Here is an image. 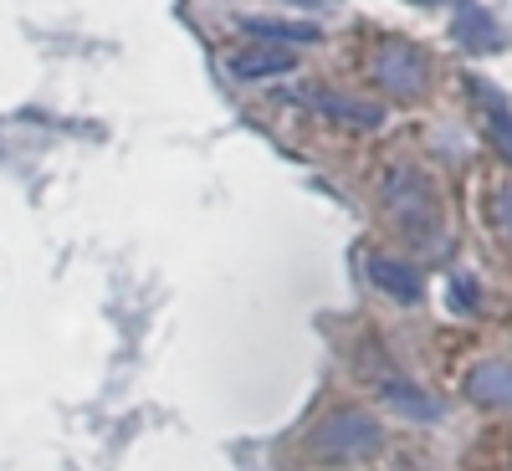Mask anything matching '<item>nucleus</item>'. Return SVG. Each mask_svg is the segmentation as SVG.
<instances>
[{
  "label": "nucleus",
  "instance_id": "f257e3e1",
  "mask_svg": "<svg viewBox=\"0 0 512 471\" xmlns=\"http://www.w3.org/2000/svg\"><path fill=\"white\" fill-rule=\"evenodd\" d=\"M384 205H390L395 226L410 236V241H425L436 246L441 241V210H436V195H431V180L420 169H390L384 175Z\"/></svg>",
  "mask_w": 512,
  "mask_h": 471
},
{
  "label": "nucleus",
  "instance_id": "f03ea898",
  "mask_svg": "<svg viewBox=\"0 0 512 471\" xmlns=\"http://www.w3.org/2000/svg\"><path fill=\"white\" fill-rule=\"evenodd\" d=\"M379 425L374 415L364 410H333L328 420L313 425V456L323 461H359V456H374L379 451Z\"/></svg>",
  "mask_w": 512,
  "mask_h": 471
},
{
  "label": "nucleus",
  "instance_id": "7ed1b4c3",
  "mask_svg": "<svg viewBox=\"0 0 512 471\" xmlns=\"http://www.w3.org/2000/svg\"><path fill=\"white\" fill-rule=\"evenodd\" d=\"M287 98L308 103L313 113H323V118H333V123H349V128H379V123H384L379 108L354 103V98H344V93H328V88H292Z\"/></svg>",
  "mask_w": 512,
  "mask_h": 471
},
{
  "label": "nucleus",
  "instance_id": "20e7f679",
  "mask_svg": "<svg viewBox=\"0 0 512 471\" xmlns=\"http://www.w3.org/2000/svg\"><path fill=\"white\" fill-rule=\"evenodd\" d=\"M374 77L384 82L390 93H415L420 88V52L415 47H405V41H390V47H379V57H374Z\"/></svg>",
  "mask_w": 512,
  "mask_h": 471
},
{
  "label": "nucleus",
  "instance_id": "39448f33",
  "mask_svg": "<svg viewBox=\"0 0 512 471\" xmlns=\"http://www.w3.org/2000/svg\"><path fill=\"white\" fill-rule=\"evenodd\" d=\"M369 282L379 292H390L395 303H420V272L410 262H395V256H369Z\"/></svg>",
  "mask_w": 512,
  "mask_h": 471
},
{
  "label": "nucleus",
  "instance_id": "423d86ee",
  "mask_svg": "<svg viewBox=\"0 0 512 471\" xmlns=\"http://www.w3.org/2000/svg\"><path fill=\"white\" fill-rule=\"evenodd\" d=\"M466 395L477 405H512V364L507 359H487L466 374Z\"/></svg>",
  "mask_w": 512,
  "mask_h": 471
},
{
  "label": "nucleus",
  "instance_id": "0eeeda50",
  "mask_svg": "<svg viewBox=\"0 0 512 471\" xmlns=\"http://www.w3.org/2000/svg\"><path fill=\"white\" fill-rule=\"evenodd\" d=\"M241 31L251 36V41H267V47H313L318 41V26H303V21H267V16H246L241 21Z\"/></svg>",
  "mask_w": 512,
  "mask_h": 471
},
{
  "label": "nucleus",
  "instance_id": "6e6552de",
  "mask_svg": "<svg viewBox=\"0 0 512 471\" xmlns=\"http://www.w3.org/2000/svg\"><path fill=\"white\" fill-rule=\"evenodd\" d=\"M472 98L482 103V118H487V134H492V144L512 159V108H507V98L502 93H492L482 77H472Z\"/></svg>",
  "mask_w": 512,
  "mask_h": 471
},
{
  "label": "nucleus",
  "instance_id": "1a4fd4ad",
  "mask_svg": "<svg viewBox=\"0 0 512 471\" xmlns=\"http://www.w3.org/2000/svg\"><path fill=\"white\" fill-rule=\"evenodd\" d=\"M292 67H297V62H292L287 47H251V52H236V57H231V72L246 77V82L282 77V72H292Z\"/></svg>",
  "mask_w": 512,
  "mask_h": 471
},
{
  "label": "nucleus",
  "instance_id": "9d476101",
  "mask_svg": "<svg viewBox=\"0 0 512 471\" xmlns=\"http://www.w3.org/2000/svg\"><path fill=\"white\" fill-rule=\"evenodd\" d=\"M379 395H384V405H395V410H405L415 420H436L441 415V405L425 395V390H415V384H405V379H384Z\"/></svg>",
  "mask_w": 512,
  "mask_h": 471
},
{
  "label": "nucleus",
  "instance_id": "9b49d317",
  "mask_svg": "<svg viewBox=\"0 0 512 471\" xmlns=\"http://www.w3.org/2000/svg\"><path fill=\"white\" fill-rule=\"evenodd\" d=\"M456 41H461V47H472V52H497L502 47V31L492 26V16L487 11H461L456 16Z\"/></svg>",
  "mask_w": 512,
  "mask_h": 471
},
{
  "label": "nucleus",
  "instance_id": "f8f14e48",
  "mask_svg": "<svg viewBox=\"0 0 512 471\" xmlns=\"http://www.w3.org/2000/svg\"><path fill=\"white\" fill-rule=\"evenodd\" d=\"M487 216H492V226L512 241V185H497L492 190V205H487Z\"/></svg>",
  "mask_w": 512,
  "mask_h": 471
},
{
  "label": "nucleus",
  "instance_id": "ddd939ff",
  "mask_svg": "<svg viewBox=\"0 0 512 471\" xmlns=\"http://www.w3.org/2000/svg\"><path fill=\"white\" fill-rule=\"evenodd\" d=\"M451 303H456L461 313H472V308H477V287H466V282H451Z\"/></svg>",
  "mask_w": 512,
  "mask_h": 471
}]
</instances>
